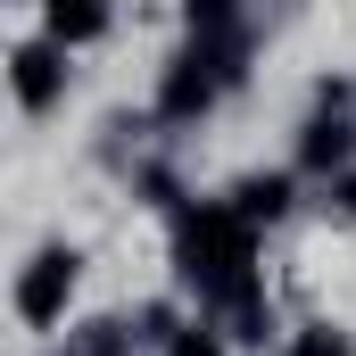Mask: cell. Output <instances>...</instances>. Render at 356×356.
<instances>
[{
	"mask_svg": "<svg viewBox=\"0 0 356 356\" xmlns=\"http://www.w3.org/2000/svg\"><path fill=\"white\" fill-rule=\"evenodd\" d=\"M108 33V0H50V42H99Z\"/></svg>",
	"mask_w": 356,
	"mask_h": 356,
	"instance_id": "5b68a950",
	"label": "cell"
},
{
	"mask_svg": "<svg viewBox=\"0 0 356 356\" xmlns=\"http://www.w3.org/2000/svg\"><path fill=\"white\" fill-rule=\"evenodd\" d=\"M290 356H348V340H340L332 323H307V332L290 340Z\"/></svg>",
	"mask_w": 356,
	"mask_h": 356,
	"instance_id": "ba28073f",
	"label": "cell"
},
{
	"mask_svg": "<svg viewBox=\"0 0 356 356\" xmlns=\"http://www.w3.org/2000/svg\"><path fill=\"white\" fill-rule=\"evenodd\" d=\"M232 207H241L249 224H273V216L290 207V175H241L232 182Z\"/></svg>",
	"mask_w": 356,
	"mask_h": 356,
	"instance_id": "277c9868",
	"label": "cell"
},
{
	"mask_svg": "<svg viewBox=\"0 0 356 356\" xmlns=\"http://www.w3.org/2000/svg\"><path fill=\"white\" fill-rule=\"evenodd\" d=\"M75 266H83L75 249H42L33 266L17 273V315H25L33 332H50V323L67 315V290H75Z\"/></svg>",
	"mask_w": 356,
	"mask_h": 356,
	"instance_id": "6da1fadb",
	"label": "cell"
},
{
	"mask_svg": "<svg viewBox=\"0 0 356 356\" xmlns=\"http://www.w3.org/2000/svg\"><path fill=\"white\" fill-rule=\"evenodd\" d=\"M182 17H191V33H199V42H224V33H232V17H241V0H182Z\"/></svg>",
	"mask_w": 356,
	"mask_h": 356,
	"instance_id": "52a82bcc",
	"label": "cell"
},
{
	"mask_svg": "<svg viewBox=\"0 0 356 356\" xmlns=\"http://www.w3.org/2000/svg\"><path fill=\"white\" fill-rule=\"evenodd\" d=\"M216 83H224V67L207 58V50H191V58H175L166 67V83H158V116H207V99H216Z\"/></svg>",
	"mask_w": 356,
	"mask_h": 356,
	"instance_id": "7a4b0ae2",
	"label": "cell"
},
{
	"mask_svg": "<svg viewBox=\"0 0 356 356\" xmlns=\"http://www.w3.org/2000/svg\"><path fill=\"white\" fill-rule=\"evenodd\" d=\"M298 149H307V166H323V175H332V166H348V149H356V133H348V124H340V116H315V124H307V141H298Z\"/></svg>",
	"mask_w": 356,
	"mask_h": 356,
	"instance_id": "8992f818",
	"label": "cell"
},
{
	"mask_svg": "<svg viewBox=\"0 0 356 356\" xmlns=\"http://www.w3.org/2000/svg\"><path fill=\"white\" fill-rule=\"evenodd\" d=\"M340 207H348V216H356V175H348V182H340Z\"/></svg>",
	"mask_w": 356,
	"mask_h": 356,
	"instance_id": "30bf717a",
	"label": "cell"
},
{
	"mask_svg": "<svg viewBox=\"0 0 356 356\" xmlns=\"http://www.w3.org/2000/svg\"><path fill=\"white\" fill-rule=\"evenodd\" d=\"M8 75H17V99L42 116V108H58V91H67V42H25L17 58H8Z\"/></svg>",
	"mask_w": 356,
	"mask_h": 356,
	"instance_id": "3957f363",
	"label": "cell"
},
{
	"mask_svg": "<svg viewBox=\"0 0 356 356\" xmlns=\"http://www.w3.org/2000/svg\"><path fill=\"white\" fill-rule=\"evenodd\" d=\"M166 356H224V348H216V332L191 323V332H166Z\"/></svg>",
	"mask_w": 356,
	"mask_h": 356,
	"instance_id": "9c48e42d",
	"label": "cell"
}]
</instances>
